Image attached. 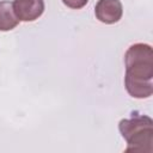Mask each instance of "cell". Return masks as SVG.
I'll return each mask as SVG.
<instances>
[{
	"instance_id": "cell-1",
	"label": "cell",
	"mask_w": 153,
	"mask_h": 153,
	"mask_svg": "<svg viewBox=\"0 0 153 153\" xmlns=\"http://www.w3.org/2000/svg\"><path fill=\"white\" fill-rule=\"evenodd\" d=\"M124 86L127 92L137 99L153 93V50L149 44L135 43L124 54Z\"/></svg>"
},
{
	"instance_id": "cell-2",
	"label": "cell",
	"mask_w": 153,
	"mask_h": 153,
	"mask_svg": "<svg viewBox=\"0 0 153 153\" xmlns=\"http://www.w3.org/2000/svg\"><path fill=\"white\" fill-rule=\"evenodd\" d=\"M122 137L127 142L126 151L151 153L153 151V121L147 115L133 114L118 123Z\"/></svg>"
},
{
	"instance_id": "cell-3",
	"label": "cell",
	"mask_w": 153,
	"mask_h": 153,
	"mask_svg": "<svg viewBox=\"0 0 153 153\" xmlns=\"http://www.w3.org/2000/svg\"><path fill=\"white\" fill-rule=\"evenodd\" d=\"M12 5L19 22H33L44 12V0H13Z\"/></svg>"
},
{
	"instance_id": "cell-4",
	"label": "cell",
	"mask_w": 153,
	"mask_h": 153,
	"mask_svg": "<svg viewBox=\"0 0 153 153\" xmlns=\"http://www.w3.org/2000/svg\"><path fill=\"white\" fill-rule=\"evenodd\" d=\"M94 14L100 23L115 24L122 18V2L120 0H98L94 6Z\"/></svg>"
},
{
	"instance_id": "cell-5",
	"label": "cell",
	"mask_w": 153,
	"mask_h": 153,
	"mask_svg": "<svg viewBox=\"0 0 153 153\" xmlns=\"http://www.w3.org/2000/svg\"><path fill=\"white\" fill-rule=\"evenodd\" d=\"M19 24V19L16 17L13 11L12 1H0V31L13 30Z\"/></svg>"
},
{
	"instance_id": "cell-6",
	"label": "cell",
	"mask_w": 153,
	"mask_h": 153,
	"mask_svg": "<svg viewBox=\"0 0 153 153\" xmlns=\"http://www.w3.org/2000/svg\"><path fill=\"white\" fill-rule=\"evenodd\" d=\"M63 5H66L69 8L73 10H80L84 6H86V4L88 2V0H62Z\"/></svg>"
}]
</instances>
